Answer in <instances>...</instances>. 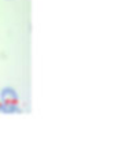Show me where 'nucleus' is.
I'll use <instances>...</instances> for the list:
<instances>
[{
    "label": "nucleus",
    "instance_id": "obj_2",
    "mask_svg": "<svg viewBox=\"0 0 140 148\" xmlns=\"http://www.w3.org/2000/svg\"><path fill=\"white\" fill-rule=\"evenodd\" d=\"M19 111H21L19 103H0V112L14 114V112H19Z\"/></svg>",
    "mask_w": 140,
    "mask_h": 148
},
{
    "label": "nucleus",
    "instance_id": "obj_1",
    "mask_svg": "<svg viewBox=\"0 0 140 148\" xmlns=\"http://www.w3.org/2000/svg\"><path fill=\"white\" fill-rule=\"evenodd\" d=\"M19 96L12 86H4L0 90V103H18Z\"/></svg>",
    "mask_w": 140,
    "mask_h": 148
}]
</instances>
